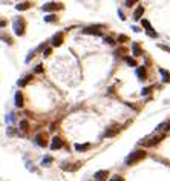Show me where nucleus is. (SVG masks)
<instances>
[{"label": "nucleus", "mask_w": 170, "mask_h": 181, "mask_svg": "<svg viewBox=\"0 0 170 181\" xmlns=\"http://www.w3.org/2000/svg\"><path fill=\"white\" fill-rule=\"evenodd\" d=\"M149 35H150V37H158V34L156 32H153V31H150V32H147Z\"/></svg>", "instance_id": "obj_28"}, {"label": "nucleus", "mask_w": 170, "mask_h": 181, "mask_svg": "<svg viewBox=\"0 0 170 181\" xmlns=\"http://www.w3.org/2000/svg\"><path fill=\"white\" fill-rule=\"evenodd\" d=\"M107 175H109V172H107V170H98V172H95L94 178H95V181H106Z\"/></svg>", "instance_id": "obj_4"}, {"label": "nucleus", "mask_w": 170, "mask_h": 181, "mask_svg": "<svg viewBox=\"0 0 170 181\" xmlns=\"http://www.w3.org/2000/svg\"><path fill=\"white\" fill-rule=\"evenodd\" d=\"M104 42H106V43H109V45H113V43H115V42H113V39H110V37H106V39H104Z\"/></svg>", "instance_id": "obj_27"}, {"label": "nucleus", "mask_w": 170, "mask_h": 181, "mask_svg": "<svg viewBox=\"0 0 170 181\" xmlns=\"http://www.w3.org/2000/svg\"><path fill=\"white\" fill-rule=\"evenodd\" d=\"M75 149L78 152H84L87 149H91V144H89V143H86V144H75Z\"/></svg>", "instance_id": "obj_14"}, {"label": "nucleus", "mask_w": 170, "mask_h": 181, "mask_svg": "<svg viewBox=\"0 0 170 181\" xmlns=\"http://www.w3.org/2000/svg\"><path fill=\"white\" fill-rule=\"evenodd\" d=\"M142 14H144V8H142L141 5L137 8V9H135V12H133V19H135V20H138V19H141V15Z\"/></svg>", "instance_id": "obj_10"}, {"label": "nucleus", "mask_w": 170, "mask_h": 181, "mask_svg": "<svg viewBox=\"0 0 170 181\" xmlns=\"http://www.w3.org/2000/svg\"><path fill=\"white\" fill-rule=\"evenodd\" d=\"M141 23H142V26H144V28L147 29V32H150V31H152V25H150V23H149V22H147L146 19H144V20H142Z\"/></svg>", "instance_id": "obj_20"}, {"label": "nucleus", "mask_w": 170, "mask_h": 181, "mask_svg": "<svg viewBox=\"0 0 170 181\" xmlns=\"http://www.w3.org/2000/svg\"><path fill=\"white\" fill-rule=\"evenodd\" d=\"M63 37H65L63 32H57V34L52 37V45H54V46H60V45L63 43Z\"/></svg>", "instance_id": "obj_5"}, {"label": "nucleus", "mask_w": 170, "mask_h": 181, "mask_svg": "<svg viewBox=\"0 0 170 181\" xmlns=\"http://www.w3.org/2000/svg\"><path fill=\"white\" fill-rule=\"evenodd\" d=\"M132 51H133V55H135V57H138V55H141V54H142V51H141V48H139V45H137V43H133V45H132Z\"/></svg>", "instance_id": "obj_12"}, {"label": "nucleus", "mask_w": 170, "mask_h": 181, "mask_svg": "<svg viewBox=\"0 0 170 181\" xmlns=\"http://www.w3.org/2000/svg\"><path fill=\"white\" fill-rule=\"evenodd\" d=\"M49 163H52V158H51V157H46V158H43L41 164H43V166H49Z\"/></svg>", "instance_id": "obj_22"}, {"label": "nucleus", "mask_w": 170, "mask_h": 181, "mask_svg": "<svg viewBox=\"0 0 170 181\" xmlns=\"http://www.w3.org/2000/svg\"><path fill=\"white\" fill-rule=\"evenodd\" d=\"M159 72H161V74H163V80L166 81V83H170V74H169V72L166 71V69H159Z\"/></svg>", "instance_id": "obj_18"}, {"label": "nucleus", "mask_w": 170, "mask_h": 181, "mask_svg": "<svg viewBox=\"0 0 170 181\" xmlns=\"http://www.w3.org/2000/svg\"><path fill=\"white\" fill-rule=\"evenodd\" d=\"M31 80H32V75H26V77H25L23 80H20V81H19V86H20V88L26 86V85H28V83H29Z\"/></svg>", "instance_id": "obj_16"}, {"label": "nucleus", "mask_w": 170, "mask_h": 181, "mask_svg": "<svg viewBox=\"0 0 170 181\" xmlns=\"http://www.w3.org/2000/svg\"><path fill=\"white\" fill-rule=\"evenodd\" d=\"M137 75L139 77V80H146V68L144 66H139L137 69Z\"/></svg>", "instance_id": "obj_11"}, {"label": "nucleus", "mask_w": 170, "mask_h": 181, "mask_svg": "<svg viewBox=\"0 0 170 181\" xmlns=\"http://www.w3.org/2000/svg\"><path fill=\"white\" fill-rule=\"evenodd\" d=\"M35 143H37L40 147L46 146V137H44V134H37L35 135Z\"/></svg>", "instance_id": "obj_8"}, {"label": "nucleus", "mask_w": 170, "mask_h": 181, "mask_svg": "<svg viewBox=\"0 0 170 181\" xmlns=\"http://www.w3.org/2000/svg\"><path fill=\"white\" fill-rule=\"evenodd\" d=\"M126 61H127V65H130V66H137V61L133 58H130V57H126Z\"/></svg>", "instance_id": "obj_23"}, {"label": "nucleus", "mask_w": 170, "mask_h": 181, "mask_svg": "<svg viewBox=\"0 0 170 181\" xmlns=\"http://www.w3.org/2000/svg\"><path fill=\"white\" fill-rule=\"evenodd\" d=\"M25 20L23 19H17L15 22H14V32L17 34V35H23L25 34Z\"/></svg>", "instance_id": "obj_2"}, {"label": "nucleus", "mask_w": 170, "mask_h": 181, "mask_svg": "<svg viewBox=\"0 0 170 181\" xmlns=\"http://www.w3.org/2000/svg\"><path fill=\"white\" fill-rule=\"evenodd\" d=\"M163 138H164V134L155 135V137H152V138H146V140H149V141H141V144H144V146H155V144H158Z\"/></svg>", "instance_id": "obj_3"}, {"label": "nucleus", "mask_w": 170, "mask_h": 181, "mask_svg": "<svg viewBox=\"0 0 170 181\" xmlns=\"http://www.w3.org/2000/svg\"><path fill=\"white\" fill-rule=\"evenodd\" d=\"M49 54H51V49H46V51H44V52H43V55H44V57H48V55H49Z\"/></svg>", "instance_id": "obj_30"}, {"label": "nucleus", "mask_w": 170, "mask_h": 181, "mask_svg": "<svg viewBox=\"0 0 170 181\" xmlns=\"http://www.w3.org/2000/svg\"><path fill=\"white\" fill-rule=\"evenodd\" d=\"M15 104H17V106H23V95H22L20 92L15 94Z\"/></svg>", "instance_id": "obj_17"}, {"label": "nucleus", "mask_w": 170, "mask_h": 181, "mask_svg": "<svg viewBox=\"0 0 170 181\" xmlns=\"http://www.w3.org/2000/svg\"><path fill=\"white\" fill-rule=\"evenodd\" d=\"M110 181H124V178H123V177H120V175H115V177H112V178H110Z\"/></svg>", "instance_id": "obj_25"}, {"label": "nucleus", "mask_w": 170, "mask_h": 181, "mask_svg": "<svg viewBox=\"0 0 170 181\" xmlns=\"http://www.w3.org/2000/svg\"><path fill=\"white\" fill-rule=\"evenodd\" d=\"M29 6H31V3H29V2H25V3H19L15 8H17L19 11H23V9H28Z\"/></svg>", "instance_id": "obj_19"}, {"label": "nucleus", "mask_w": 170, "mask_h": 181, "mask_svg": "<svg viewBox=\"0 0 170 181\" xmlns=\"http://www.w3.org/2000/svg\"><path fill=\"white\" fill-rule=\"evenodd\" d=\"M118 131H120V126H113V128H110L109 131H106V137H113Z\"/></svg>", "instance_id": "obj_13"}, {"label": "nucleus", "mask_w": 170, "mask_h": 181, "mask_svg": "<svg viewBox=\"0 0 170 181\" xmlns=\"http://www.w3.org/2000/svg\"><path fill=\"white\" fill-rule=\"evenodd\" d=\"M129 39H127V35H120V37H118V42L120 43H124V42H127Z\"/></svg>", "instance_id": "obj_24"}, {"label": "nucleus", "mask_w": 170, "mask_h": 181, "mask_svg": "<svg viewBox=\"0 0 170 181\" xmlns=\"http://www.w3.org/2000/svg\"><path fill=\"white\" fill-rule=\"evenodd\" d=\"M44 20L46 22H54L55 20V15H48V17H44Z\"/></svg>", "instance_id": "obj_26"}, {"label": "nucleus", "mask_w": 170, "mask_h": 181, "mask_svg": "<svg viewBox=\"0 0 170 181\" xmlns=\"http://www.w3.org/2000/svg\"><path fill=\"white\" fill-rule=\"evenodd\" d=\"M41 71H43V68H41V66H40V65H39V66H37V68H35V72H41Z\"/></svg>", "instance_id": "obj_32"}, {"label": "nucleus", "mask_w": 170, "mask_h": 181, "mask_svg": "<svg viewBox=\"0 0 170 181\" xmlns=\"http://www.w3.org/2000/svg\"><path fill=\"white\" fill-rule=\"evenodd\" d=\"M57 8H61V3H46L43 6V9L44 11H54V9H57Z\"/></svg>", "instance_id": "obj_9"}, {"label": "nucleus", "mask_w": 170, "mask_h": 181, "mask_svg": "<svg viewBox=\"0 0 170 181\" xmlns=\"http://www.w3.org/2000/svg\"><path fill=\"white\" fill-rule=\"evenodd\" d=\"M124 5H126V6H129V8H130V6H133V5H135V2H126V3H124Z\"/></svg>", "instance_id": "obj_31"}, {"label": "nucleus", "mask_w": 170, "mask_h": 181, "mask_svg": "<svg viewBox=\"0 0 170 181\" xmlns=\"http://www.w3.org/2000/svg\"><path fill=\"white\" fill-rule=\"evenodd\" d=\"M144 158H146V152H144V150H135V152H132L130 155L126 158V164H127V166L137 164L138 161L144 160Z\"/></svg>", "instance_id": "obj_1"}, {"label": "nucleus", "mask_w": 170, "mask_h": 181, "mask_svg": "<svg viewBox=\"0 0 170 181\" xmlns=\"http://www.w3.org/2000/svg\"><path fill=\"white\" fill-rule=\"evenodd\" d=\"M20 128H22V131H28L29 123H28V121H20Z\"/></svg>", "instance_id": "obj_21"}, {"label": "nucleus", "mask_w": 170, "mask_h": 181, "mask_svg": "<svg viewBox=\"0 0 170 181\" xmlns=\"http://www.w3.org/2000/svg\"><path fill=\"white\" fill-rule=\"evenodd\" d=\"M61 146H63V140L58 138V137H54L52 138V143H51V149L55 150V149H60Z\"/></svg>", "instance_id": "obj_7"}, {"label": "nucleus", "mask_w": 170, "mask_h": 181, "mask_svg": "<svg viewBox=\"0 0 170 181\" xmlns=\"http://www.w3.org/2000/svg\"><path fill=\"white\" fill-rule=\"evenodd\" d=\"M80 166H81V163H72V166H63V169H65V170H70V172H74V170H77Z\"/></svg>", "instance_id": "obj_15"}, {"label": "nucleus", "mask_w": 170, "mask_h": 181, "mask_svg": "<svg viewBox=\"0 0 170 181\" xmlns=\"http://www.w3.org/2000/svg\"><path fill=\"white\" fill-rule=\"evenodd\" d=\"M84 34H95V35H100L101 34V26H89L83 31Z\"/></svg>", "instance_id": "obj_6"}, {"label": "nucleus", "mask_w": 170, "mask_h": 181, "mask_svg": "<svg viewBox=\"0 0 170 181\" xmlns=\"http://www.w3.org/2000/svg\"><path fill=\"white\" fill-rule=\"evenodd\" d=\"M149 92H150V88H144V89H142V94H144V95L149 94Z\"/></svg>", "instance_id": "obj_29"}]
</instances>
